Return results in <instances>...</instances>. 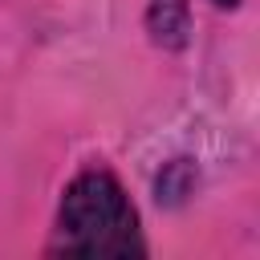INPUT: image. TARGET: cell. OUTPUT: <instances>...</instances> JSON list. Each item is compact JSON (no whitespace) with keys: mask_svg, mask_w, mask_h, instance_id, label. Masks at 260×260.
Segmentation results:
<instances>
[{"mask_svg":"<svg viewBox=\"0 0 260 260\" xmlns=\"http://www.w3.org/2000/svg\"><path fill=\"white\" fill-rule=\"evenodd\" d=\"M57 252L65 256H142L138 211L110 171L77 175L57 207Z\"/></svg>","mask_w":260,"mask_h":260,"instance_id":"obj_1","label":"cell"},{"mask_svg":"<svg viewBox=\"0 0 260 260\" xmlns=\"http://www.w3.org/2000/svg\"><path fill=\"white\" fill-rule=\"evenodd\" d=\"M146 28H150V41H154V45H162V49H183V45H187V32H191L187 0H150V8H146Z\"/></svg>","mask_w":260,"mask_h":260,"instance_id":"obj_2","label":"cell"},{"mask_svg":"<svg viewBox=\"0 0 260 260\" xmlns=\"http://www.w3.org/2000/svg\"><path fill=\"white\" fill-rule=\"evenodd\" d=\"M211 4H219V8H236L240 0H211Z\"/></svg>","mask_w":260,"mask_h":260,"instance_id":"obj_3","label":"cell"}]
</instances>
